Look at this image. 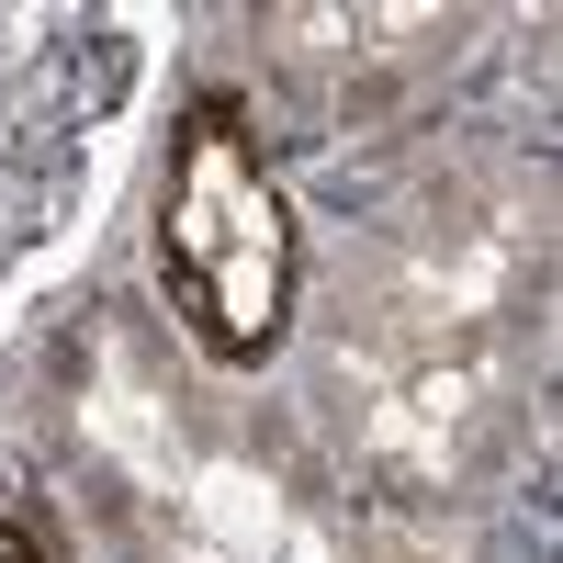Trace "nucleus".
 <instances>
[{
	"label": "nucleus",
	"instance_id": "obj_1",
	"mask_svg": "<svg viewBox=\"0 0 563 563\" xmlns=\"http://www.w3.org/2000/svg\"><path fill=\"white\" fill-rule=\"evenodd\" d=\"M294 214H282V180L260 158L249 102L203 90L192 113L169 124V169H158V294L192 327V350L225 372H260L294 339Z\"/></svg>",
	"mask_w": 563,
	"mask_h": 563
},
{
	"label": "nucleus",
	"instance_id": "obj_2",
	"mask_svg": "<svg viewBox=\"0 0 563 563\" xmlns=\"http://www.w3.org/2000/svg\"><path fill=\"white\" fill-rule=\"evenodd\" d=\"M135 90L124 12H0V282L90 192V147Z\"/></svg>",
	"mask_w": 563,
	"mask_h": 563
},
{
	"label": "nucleus",
	"instance_id": "obj_3",
	"mask_svg": "<svg viewBox=\"0 0 563 563\" xmlns=\"http://www.w3.org/2000/svg\"><path fill=\"white\" fill-rule=\"evenodd\" d=\"M0 563H34V552H23V541H12V530H0Z\"/></svg>",
	"mask_w": 563,
	"mask_h": 563
}]
</instances>
